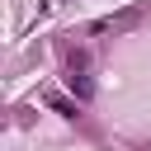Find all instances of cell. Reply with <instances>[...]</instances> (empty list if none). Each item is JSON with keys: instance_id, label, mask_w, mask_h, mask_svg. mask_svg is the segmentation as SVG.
Returning <instances> with one entry per match:
<instances>
[{"instance_id": "cell-1", "label": "cell", "mask_w": 151, "mask_h": 151, "mask_svg": "<svg viewBox=\"0 0 151 151\" xmlns=\"http://www.w3.org/2000/svg\"><path fill=\"white\" fill-rule=\"evenodd\" d=\"M66 85H71L80 99L94 94V85H90V57H85V52H71V57H66Z\"/></svg>"}, {"instance_id": "cell-2", "label": "cell", "mask_w": 151, "mask_h": 151, "mask_svg": "<svg viewBox=\"0 0 151 151\" xmlns=\"http://www.w3.org/2000/svg\"><path fill=\"white\" fill-rule=\"evenodd\" d=\"M42 99H47V109H57L61 118H76V104H71V99H61V94H42Z\"/></svg>"}]
</instances>
